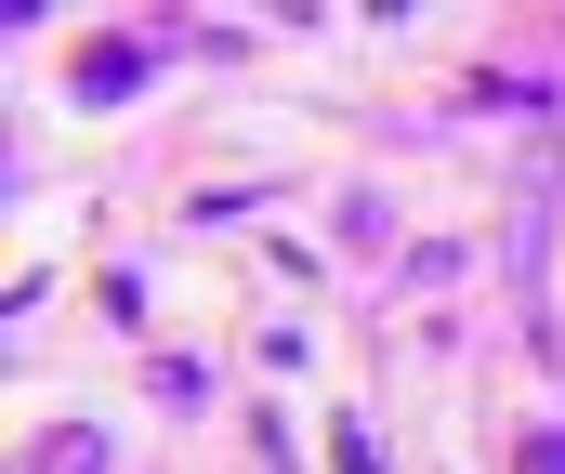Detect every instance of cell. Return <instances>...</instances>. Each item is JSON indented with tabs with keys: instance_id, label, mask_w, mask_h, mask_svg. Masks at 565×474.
Segmentation results:
<instances>
[{
	"instance_id": "6da1fadb",
	"label": "cell",
	"mask_w": 565,
	"mask_h": 474,
	"mask_svg": "<svg viewBox=\"0 0 565 474\" xmlns=\"http://www.w3.org/2000/svg\"><path fill=\"white\" fill-rule=\"evenodd\" d=\"M513 474H565V435H526V462Z\"/></svg>"
},
{
	"instance_id": "7a4b0ae2",
	"label": "cell",
	"mask_w": 565,
	"mask_h": 474,
	"mask_svg": "<svg viewBox=\"0 0 565 474\" xmlns=\"http://www.w3.org/2000/svg\"><path fill=\"white\" fill-rule=\"evenodd\" d=\"M329 449H342V474H382V462H369V435H355V422H342V435H329Z\"/></svg>"
}]
</instances>
